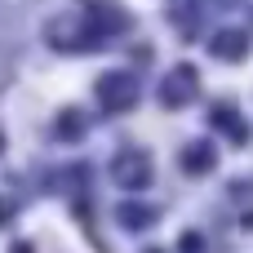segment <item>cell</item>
Instances as JSON below:
<instances>
[{"mask_svg": "<svg viewBox=\"0 0 253 253\" xmlns=\"http://www.w3.org/2000/svg\"><path fill=\"white\" fill-rule=\"evenodd\" d=\"M213 49H218L222 58H240V53L249 49V36H245V31H222V36L213 40Z\"/></svg>", "mask_w": 253, "mask_h": 253, "instance_id": "277c9868", "label": "cell"}, {"mask_svg": "<svg viewBox=\"0 0 253 253\" xmlns=\"http://www.w3.org/2000/svg\"><path fill=\"white\" fill-rule=\"evenodd\" d=\"M116 178L129 182V187H138V182L151 178V165H147L142 156H125V160H116Z\"/></svg>", "mask_w": 253, "mask_h": 253, "instance_id": "3957f363", "label": "cell"}, {"mask_svg": "<svg viewBox=\"0 0 253 253\" xmlns=\"http://www.w3.org/2000/svg\"><path fill=\"white\" fill-rule=\"evenodd\" d=\"M191 93H196V71L191 67H178L169 76V84H165V102L169 107H182V102H191Z\"/></svg>", "mask_w": 253, "mask_h": 253, "instance_id": "7a4b0ae2", "label": "cell"}, {"mask_svg": "<svg viewBox=\"0 0 253 253\" xmlns=\"http://www.w3.org/2000/svg\"><path fill=\"white\" fill-rule=\"evenodd\" d=\"M98 98H102V107H107V111H125V107H133L138 84H133L129 76H107V80L98 84Z\"/></svg>", "mask_w": 253, "mask_h": 253, "instance_id": "6da1fadb", "label": "cell"}, {"mask_svg": "<svg viewBox=\"0 0 253 253\" xmlns=\"http://www.w3.org/2000/svg\"><path fill=\"white\" fill-rule=\"evenodd\" d=\"M187 156H191V160H187V169H191V173H200V169H205V165H209V160H205V156H209V151H205V147H191V151H187Z\"/></svg>", "mask_w": 253, "mask_h": 253, "instance_id": "5b68a950", "label": "cell"}]
</instances>
